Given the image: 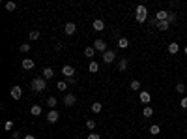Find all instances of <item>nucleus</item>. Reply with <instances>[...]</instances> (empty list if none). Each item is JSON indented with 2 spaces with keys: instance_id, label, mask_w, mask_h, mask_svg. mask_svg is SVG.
<instances>
[{
  "instance_id": "obj_31",
  "label": "nucleus",
  "mask_w": 187,
  "mask_h": 139,
  "mask_svg": "<svg viewBox=\"0 0 187 139\" xmlns=\"http://www.w3.org/2000/svg\"><path fill=\"white\" fill-rule=\"evenodd\" d=\"M176 92H178V94H183V92H185V85L183 83H178L176 85Z\"/></svg>"
},
{
  "instance_id": "obj_29",
  "label": "nucleus",
  "mask_w": 187,
  "mask_h": 139,
  "mask_svg": "<svg viewBox=\"0 0 187 139\" xmlns=\"http://www.w3.org/2000/svg\"><path fill=\"white\" fill-rule=\"evenodd\" d=\"M129 86H131V90H140V81H137V79H133Z\"/></svg>"
},
{
  "instance_id": "obj_22",
  "label": "nucleus",
  "mask_w": 187,
  "mask_h": 139,
  "mask_svg": "<svg viewBox=\"0 0 187 139\" xmlns=\"http://www.w3.org/2000/svg\"><path fill=\"white\" fill-rule=\"evenodd\" d=\"M88 70H90V72H92V74H96V72H97V70H99V64H97L96 60H92V62L88 64Z\"/></svg>"
},
{
  "instance_id": "obj_34",
  "label": "nucleus",
  "mask_w": 187,
  "mask_h": 139,
  "mask_svg": "<svg viewBox=\"0 0 187 139\" xmlns=\"http://www.w3.org/2000/svg\"><path fill=\"white\" fill-rule=\"evenodd\" d=\"M19 51H21V53H28V51H30V45H28V43H22L21 47H19Z\"/></svg>"
},
{
  "instance_id": "obj_23",
  "label": "nucleus",
  "mask_w": 187,
  "mask_h": 139,
  "mask_svg": "<svg viewBox=\"0 0 187 139\" xmlns=\"http://www.w3.org/2000/svg\"><path fill=\"white\" fill-rule=\"evenodd\" d=\"M96 120H92V119H86V128L90 130V132H94V130H96Z\"/></svg>"
},
{
  "instance_id": "obj_36",
  "label": "nucleus",
  "mask_w": 187,
  "mask_h": 139,
  "mask_svg": "<svg viewBox=\"0 0 187 139\" xmlns=\"http://www.w3.org/2000/svg\"><path fill=\"white\" fill-rule=\"evenodd\" d=\"M148 17H142V15H137V23H146Z\"/></svg>"
},
{
  "instance_id": "obj_41",
  "label": "nucleus",
  "mask_w": 187,
  "mask_h": 139,
  "mask_svg": "<svg viewBox=\"0 0 187 139\" xmlns=\"http://www.w3.org/2000/svg\"><path fill=\"white\" fill-rule=\"evenodd\" d=\"M22 139H36V137H34V135H25Z\"/></svg>"
},
{
  "instance_id": "obj_28",
  "label": "nucleus",
  "mask_w": 187,
  "mask_h": 139,
  "mask_svg": "<svg viewBox=\"0 0 187 139\" xmlns=\"http://www.w3.org/2000/svg\"><path fill=\"white\" fill-rule=\"evenodd\" d=\"M39 36H41L39 30H30V40H32V41H34V40H39Z\"/></svg>"
},
{
  "instance_id": "obj_14",
  "label": "nucleus",
  "mask_w": 187,
  "mask_h": 139,
  "mask_svg": "<svg viewBox=\"0 0 187 139\" xmlns=\"http://www.w3.org/2000/svg\"><path fill=\"white\" fill-rule=\"evenodd\" d=\"M155 19H157V21H167V19H169V11L159 10V11L155 13Z\"/></svg>"
},
{
  "instance_id": "obj_16",
  "label": "nucleus",
  "mask_w": 187,
  "mask_h": 139,
  "mask_svg": "<svg viewBox=\"0 0 187 139\" xmlns=\"http://www.w3.org/2000/svg\"><path fill=\"white\" fill-rule=\"evenodd\" d=\"M178 51H180V45H178L176 41L169 43V53H170V55H178Z\"/></svg>"
},
{
  "instance_id": "obj_1",
  "label": "nucleus",
  "mask_w": 187,
  "mask_h": 139,
  "mask_svg": "<svg viewBox=\"0 0 187 139\" xmlns=\"http://www.w3.org/2000/svg\"><path fill=\"white\" fill-rule=\"evenodd\" d=\"M30 86H32L34 92H43V90H47V79H43L41 75H38V77L32 79Z\"/></svg>"
},
{
  "instance_id": "obj_43",
  "label": "nucleus",
  "mask_w": 187,
  "mask_h": 139,
  "mask_svg": "<svg viewBox=\"0 0 187 139\" xmlns=\"http://www.w3.org/2000/svg\"><path fill=\"white\" fill-rule=\"evenodd\" d=\"M152 139H153V137H152Z\"/></svg>"
},
{
  "instance_id": "obj_17",
  "label": "nucleus",
  "mask_w": 187,
  "mask_h": 139,
  "mask_svg": "<svg viewBox=\"0 0 187 139\" xmlns=\"http://www.w3.org/2000/svg\"><path fill=\"white\" fill-rule=\"evenodd\" d=\"M30 115H32V117H39V115H41V105H32L30 107Z\"/></svg>"
},
{
  "instance_id": "obj_12",
  "label": "nucleus",
  "mask_w": 187,
  "mask_h": 139,
  "mask_svg": "<svg viewBox=\"0 0 187 139\" xmlns=\"http://www.w3.org/2000/svg\"><path fill=\"white\" fill-rule=\"evenodd\" d=\"M21 66H22V70H32V68L36 66V62H34L32 58H25V60L21 62Z\"/></svg>"
},
{
  "instance_id": "obj_11",
  "label": "nucleus",
  "mask_w": 187,
  "mask_h": 139,
  "mask_svg": "<svg viewBox=\"0 0 187 139\" xmlns=\"http://www.w3.org/2000/svg\"><path fill=\"white\" fill-rule=\"evenodd\" d=\"M92 27H94V30H96V32H101V30H105V23H103L101 19H96Z\"/></svg>"
},
{
  "instance_id": "obj_9",
  "label": "nucleus",
  "mask_w": 187,
  "mask_h": 139,
  "mask_svg": "<svg viewBox=\"0 0 187 139\" xmlns=\"http://www.w3.org/2000/svg\"><path fill=\"white\" fill-rule=\"evenodd\" d=\"M64 32H66L67 36H73V34L77 32V25H75V23H66V27H64Z\"/></svg>"
},
{
  "instance_id": "obj_32",
  "label": "nucleus",
  "mask_w": 187,
  "mask_h": 139,
  "mask_svg": "<svg viewBox=\"0 0 187 139\" xmlns=\"http://www.w3.org/2000/svg\"><path fill=\"white\" fill-rule=\"evenodd\" d=\"M176 19H178L176 13H174V11H169V19H167V21L170 23V25H172V23H176Z\"/></svg>"
},
{
  "instance_id": "obj_27",
  "label": "nucleus",
  "mask_w": 187,
  "mask_h": 139,
  "mask_svg": "<svg viewBox=\"0 0 187 139\" xmlns=\"http://www.w3.org/2000/svg\"><path fill=\"white\" fill-rule=\"evenodd\" d=\"M6 10H8V11H15V10H17V4L10 0V2H6Z\"/></svg>"
},
{
  "instance_id": "obj_18",
  "label": "nucleus",
  "mask_w": 187,
  "mask_h": 139,
  "mask_svg": "<svg viewBox=\"0 0 187 139\" xmlns=\"http://www.w3.org/2000/svg\"><path fill=\"white\" fill-rule=\"evenodd\" d=\"M170 28V23L169 21H159L157 23V30H169Z\"/></svg>"
},
{
  "instance_id": "obj_21",
  "label": "nucleus",
  "mask_w": 187,
  "mask_h": 139,
  "mask_svg": "<svg viewBox=\"0 0 187 139\" xmlns=\"http://www.w3.org/2000/svg\"><path fill=\"white\" fill-rule=\"evenodd\" d=\"M118 47H120V49H127V47H129V40H127V38H120V40H118Z\"/></svg>"
},
{
  "instance_id": "obj_8",
  "label": "nucleus",
  "mask_w": 187,
  "mask_h": 139,
  "mask_svg": "<svg viewBox=\"0 0 187 139\" xmlns=\"http://www.w3.org/2000/svg\"><path fill=\"white\" fill-rule=\"evenodd\" d=\"M64 103H66L67 107H73V105L77 103V96H75V94H66V96H64Z\"/></svg>"
},
{
  "instance_id": "obj_33",
  "label": "nucleus",
  "mask_w": 187,
  "mask_h": 139,
  "mask_svg": "<svg viewBox=\"0 0 187 139\" xmlns=\"http://www.w3.org/2000/svg\"><path fill=\"white\" fill-rule=\"evenodd\" d=\"M11 128H13V120H6L4 122V130L6 132H11Z\"/></svg>"
},
{
  "instance_id": "obj_35",
  "label": "nucleus",
  "mask_w": 187,
  "mask_h": 139,
  "mask_svg": "<svg viewBox=\"0 0 187 139\" xmlns=\"http://www.w3.org/2000/svg\"><path fill=\"white\" fill-rule=\"evenodd\" d=\"M86 139H101V135H99V133H96V132H92L90 135H86Z\"/></svg>"
},
{
  "instance_id": "obj_10",
  "label": "nucleus",
  "mask_w": 187,
  "mask_h": 139,
  "mask_svg": "<svg viewBox=\"0 0 187 139\" xmlns=\"http://www.w3.org/2000/svg\"><path fill=\"white\" fill-rule=\"evenodd\" d=\"M41 77H43V79H47V81L53 79V77H54V70H53V68H45L43 72H41Z\"/></svg>"
},
{
  "instance_id": "obj_39",
  "label": "nucleus",
  "mask_w": 187,
  "mask_h": 139,
  "mask_svg": "<svg viewBox=\"0 0 187 139\" xmlns=\"http://www.w3.org/2000/svg\"><path fill=\"white\" fill-rule=\"evenodd\" d=\"M19 137H21V132H13L11 133V139H19Z\"/></svg>"
},
{
  "instance_id": "obj_4",
  "label": "nucleus",
  "mask_w": 187,
  "mask_h": 139,
  "mask_svg": "<svg viewBox=\"0 0 187 139\" xmlns=\"http://www.w3.org/2000/svg\"><path fill=\"white\" fill-rule=\"evenodd\" d=\"M58 119H60V115H58V111H56V109H51L49 113H47V122L56 124V122H58Z\"/></svg>"
},
{
  "instance_id": "obj_25",
  "label": "nucleus",
  "mask_w": 187,
  "mask_h": 139,
  "mask_svg": "<svg viewBox=\"0 0 187 139\" xmlns=\"http://www.w3.org/2000/svg\"><path fill=\"white\" fill-rule=\"evenodd\" d=\"M161 132V126H157V124H152L150 126V135H157Z\"/></svg>"
},
{
  "instance_id": "obj_38",
  "label": "nucleus",
  "mask_w": 187,
  "mask_h": 139,
  "mask_svg": "<svg viewBox=\"0 0 187 139\" xmlns=\"http://www.w3.org/2000/svg\"><path fill=\"white\" fill-rule=\"evenodd\" d=\"M180 105H181L183 109H187V98H181V102H180Z\"/></svg>"
},
{
  "instance_id": "obj_30",
  "label": "nucleus",
  "mask_w": 187,
  "mask_h": 139,
  "mask_svg": "<svg viewBox=\"0 0 187 139\" xmlns=\"http://www.w3.org/2000/svg\"><path fill=\"white\" fill-rule=\"evenodd\" d=\"M56 88H58V90H66V88H67L66 79H64V81H58V83H56Z\"/></svg>"
},
{
  "instance_id": "obj_5",
  "label": "nucleus",
  "mask_w": 187,
  "mask_h": 139,
  "mask_svg": "<svg viewBox=\"0 0 187 139\" xmlns=\"http://www.w3.org/2000/svg\"><path fill=\"white\" fill-rule=\"evenodd\" d=\"M62 74H64V77H66V79L75 77V68H73V66H69V64H66V66L62 68Z\"/></svg>"
},
{
  "instance_id": "obj_37",
  "label": "nucleus",
  "mask_w": 187,
  "mask_h": 139,
  "mask_svg": "<svg viewBox=\"0 0 187 139\" xmlns=\"http://www.w3.org/2000/svg\"><path fill=\"white\" fill-rule=\"evenodd\" d=\"M66 83H67V85H75L77 79H75V77H69V79H66Z\"/></svg>"
},
{
  "instance_id": "obj_6",
  "label": "nucleus",
  "mask_w": 187,
  "mask_h": 139,
  "mask_svg": "<svg viewBox=\"0 0 187 139\" xmlns=\"http://www.w3.org/2000/svg\"><path fill=\"white\" fill-rule=\"evenodd\" d=\"M10 94H11V98H13V100H21V96H22V88H21L19 85H15V86H11Z\"/></svg>"
},
{
  "instance_id": "obj_19",
  "label": "nucleus",
  "mask_w": 187,
  "mask_h": 139,
  "mask_svg": "<svg viewBox=\"0 0 187 139\" xmlns=\"http://www.w3.org/2000/svg\"><path fill=\"white\" fill-rule=\"evenodd\" d=\"M94 55H96V49H94V45H88V47L84 49V57H86V58H92Z\"/></svg>"
},
{
  "instance_id": "obj_26",
  "label": "nucleus",
  "mask_w": 187,
  "mask_h": 139,
  "mask_svg": "<svg viewBox=\"0 0 187 139\" xmlns=\"http://www.w3.org/2000/svg\"><path fill=\"white\" fill-rule=\"evenodd\" d=\"M92 111L94 113H101V102H94L92 103Z\"/></svg>"
},
{
  "instance_id": "obj_40",
  "label": "nucleus",
  "mask_w": 187,
  "mask_h": 139,
  "mask_svg": "<svg viewBox=\"0 0 187 139\" xmlns=\"http://www.w3.org/2000/svg\"><path fill=\"white\" fill-rule=\"evenodd\" d=\"M54 49H56V51L62 49V41H56V43H54Z\"/></svg>"
},
{
  "instance_id": "obj_24",
  "label": "nucleus",
  "mask_w": 187,
  "mask_h": 139,
  "mask_svg": "<svg viewBox=\"0 0 187 139\" xmlns=\"http://www.w3.org/2000/svg\"><path fill=\"white\" fill-rule=\"evenodd\" d=\"M47 105H49L51 109H56V98L54 96H49V98H47Z\"/></svg>"
},
{
  "instance_id": "obj_13",
  "label": "nucleus",
  "mask_w": 187,
  "mask_h": 139,
  "mask_svg": "<svg viewBox=\"0 0 187 139\" xmlns=\"http://www.w3.org/2000/svg\"><path fill=\"white\" fill-rule=\"evenodd\" d=\"M127 66H129V58H120L118 60V70H120V72H125Z\"/></svg>"
},
{
  "instance_id": "obj_42",
  "label": "nucleus",
  "mask_w": 187,
  "mask_h": 139,
  "mask_svg": "<svg viewBox=\"0 0 187 139\" xmlns=\"http://www.w3.org/2000/svg\"><path fill=\"white\" fill-rule=\"evenodd\" d=\"M183 53H185V57H187V45H185V47H183Z\"/></svg>"
},
{
  "instance_id": "obj_7",
  "label": "nucleus",
  "mask_w": 187,
  "mask_h": 139,
  "mask_svg": "<svg viewBox=\"0 0 187 139\" xmlns=\"http://www.w3.org/2000/svg\"><path fill=\"white\" fill-rule=\"evenodd\" d=\"M94 49H96V51H99V53L109 51V49H107V43H105L103 40H96V41H94Z\"/></svg>"
},
{
  "instance_id": "obj_2",
  "label": "nucleus",
  "mask_w": 187,
  "mask_h": 139,
  "mask_svg": "<svg viewBox=\"0 0 187 139\" xmlns=\"http://www.w3.org/2000/svg\"><path fill=\"white\" fill-rule=\"evenodd\" d=\"M101 60H103L105 64H112V62L116 60V53H114L112 49H109V51H105V53L101 55Z\"/></svg>"
},
{
  "instance_id": "obj_20",
  "label": "nucleus",
  "mask_w": 187,
  "mask_h": 139,
  "mask_svg": "<svg viewBox=\"0 0 187 139\" xmlns=\"http://www.w3.org/2000/svg\"><path fill=\"white\" fill-rule=\"evenodd\" d=\"M142 115H144V119H150L152 115H153V109H152V105H144V109H142Z\"/></svg>"
},
{
  "instance_id": "obj_3",
  "label": "nucleus",
  "mask_w": 187,
  "mask_h": 139,
  "mask_svg": "<svg viewBox=\"0 0 187 139\" xmlns=\"http://www.w3.org/2000/svg\"><path fill=\"white\" fill-rule=\"evenodd\" d=\"M138 98H140V102H142L144 105H150V102H152V94L148 90H140L138 92Z\"/></svg>"
},
{
  "instance_id": "obj_15",
  "label": "nucleus",
  "mask_w": 187,
  "mask_h": 139,
  "mask_svg": "<svg viewBox=\"0 0 187 139\" xmlns=\"http://www.w3.org/2000/svg\"><path fill=\"white\" fill-rule=\"evenodd\" d=\"M137 15H142V17H148V8L146 6H142V4H140V6H137Z\"/></svg>"
}]
</instances>
